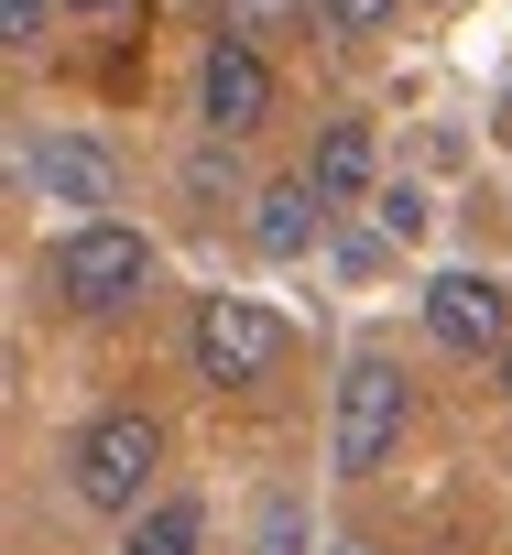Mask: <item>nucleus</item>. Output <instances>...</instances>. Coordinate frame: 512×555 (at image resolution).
<instances>
[{
    "mask_svg": "<svg viewBox=\"0 0 512 555\" xmlns=\"http://www.w3.org/2000/svg\"><path fill=\"white\" fill-rule=\"evenodd\" d=\"M23 175H34L44 207H77V229L120 207V153L88 142V131H34V142H23Z\"/></svg>",
    "mask_w": 512,
    "mask_h": 555,
    "instance_id": "423d86ee",
    "label": "nucleus"
},
{
    "mask_svg": "<svg viewBox=\"0 0 512 555\" xmlns=\"http://www.w3.org/2000/svg\"><path fill=\"white\" fill-rule=\"evenodd\" d=\"M425 338L447 360H512V295L490 272H436L425 284Z\"/></svg>",
    "mask_w": 512,
    "mask_h": 555,
    "instance_id": "0eeeda50",
    "label": "nucleus"
},
{
    "mask_svg": "<svg viewBox=\"0 0 512 555\" xmlns=\"http://www.w3.org/2000/svg\"><path fill=\"white\" fill-rule=\"evenodd\" d=\"M404 436H414V382H404V360L360 349V360L338 371V414H328V468H338V479H382V468L404 457Z\"/></svg>",
    "mask_w": 512,
    "mask_h": 555,
    "instance_id": "7ed1b4c3",
    "label": "nucleus"
},
{
    "mask_svg": "<svg viewBox=\"0 0 512 555\" xmlns=\"http://www.w3.org/2000/svg\"><path fill=\"white\" fill-rule=\"evenodd\" d=\"M120 555H207V501L196 490H164L142 522H120Z\"/></svg>",
    "mask_w": 512,
    "mask_h": 555,
    "instance_id": "9b49d317",
    "label": "nucleus"
},
{
    "mask_svg": "<svg viewBox=\"0 0 512 555\" xmlns=\"http://www.w3.org/2000/svg\"><path fill=\"white\" fill-rule=\"evenodd\" d=\"M164 457H175L164 414L110 403V414H88V425L66 436V501L99 512V522H142V512L164 501Z\"/></svg>",
    "mask_w": 512,
    "mask_h": 555,
    "instance_id": "f257e3e1",
    "label": "nucleus"
},
{
    "mask_svg": "<svg viewBox=\"0 0 512 555\" xmlns=\"http://www.w3.org/2000/svg\"><path fill=\"white\" fill-rule=\"evenodd\" d=\"M317 196H328V218L338 207H360V196H382V142H371V120H317V142H306V164H295Z\"/></svg>",
    "mask_w": 512,
    "mask_h": 555,
    "instance_id": "6e6552de",
    "label": "nucleus"
},
{
    "mask_svg": "<svg viewBox=\"0 0 512 555\" xmlns=\"http://www.w3.org/2000/svg\"><path fill=\"white\" fill-rule=\"evenodd\" d=\"M447 12H469V0H447Z\"/></svg>",
    "mask_w": 512,
    "mask_h": 555,
    "instance_id": "f3484780",
    "label": "nucleus"
},
{
    "mask_svg": "<svg viewBox=\"0 0 512 555\" xmlns=\"http://www.w3.org/2000/svg\"><path fill=\"white\" fill-rule=\"evenodd\" d=\"M393 23H404V0H317V34H328V44H349V55H360V44H382Z\"/></svg>",
    "mask_w": 512,
    "mask_h": 555,
    "instance_id": "f8f14e48",
    "label": "nucleus"
},
{
    "mask_svg": "<svg viewBox=\"0 0 512 555\" xmlns=\"http://www.w3.org/2000/svg\"><path fill=\"white\" fill-rule=\"evenodd\" d=\"M185 360H196L207 392H263V382H284L295 327H284L263 295H196V317H185Z\"/></svg>",
    "mask_w": 512,
    "mask_h": 555,
    "instance_id": "20e7f679",
    "label": "nucleus"
},
{
    "mask_svg": "<svg viewBox=\"0 0 512 555\" xmlns=\"http://www.w3.org/2000/svg\"><path fill=\"white\" fill-rule=\"evenodd\" d=\"M44 23H55V0H0V44L12 55H44Z\"/></svg>",
    "mask_w": 512,
    "mask_h": 555,
    "instance_id": "ddd939ff",
    "label": "nucleus"
},
{
    "mask_svg": "<svg viewBox=\"0 0 512 555\" xmlns=\"http://www.w3.org/2000/svg\"><path fill=\"white\" fill-rule=\"evenodd\" d=\"M273 109H284L273 55H263V44L207 34V55H196V131H207V142H263V131H273Z\"/></svg>",
    "mask_w": 512,
    "mask_h": 555,
    "instance_id": "39448f33",
    "label": "nucleus"
},
{
    "mask_svg": "<svg viewBox=\"0 0 512 555\" xmlns=\"http://www.w3.org/2000/svg\"><path fill=\"white\" fill-rule=\"evenodd\" d=\"M501 382H512V360H501Z\"/></svg>",
    "mask_w": 512,
    "mask_h": 555,
    "instance_id": "a211bd4d",
    "label": "nucleus"
},
{
    "mask_svg": "<svg viewBox=\"0 0 512 555\" xmlns=\"http://www.w3.org/2000/svg\"><path fill=\"white\" fill-rule=\"evenodd\" d=\"M490 131H501V142H512V88H501V109H490Z\"/></svg>",
    "mask_w": 512,
    "mask_h": 555,
    "instance_id": "dca6fc26",
    "label": "nucleus"
},
{
    "mask_svg": "<svg viewBox=\"0 0 512 555\" xmlns=\"http://www.w3.org/2000/svg\"><path fill=\"white\" fill-rule=\"evenodd\" d=\"M153 272H164V250H153V229H131V218H88V229H55L44 240V295L66 306V317H131L142 295H153Z\"/></svg>",
    "mask_w": 512,
    "mask_h": 555,
    "instance_id": "f03ea898",
    "label": "nucleus"
},
{
    "mask_svg": "<svg viewBox=\"0 0 512 555\" xmlns=\"http://www.w3.org/2000/svg\"><path fill=\"white\" fill-rule=\"evenodd\" d=\"M55 12H66V23H131L142 0H55Z\"/></svg>",
    "mask_w": 512,
    "mask_h": 555,
    "instance_id": "2eb2a0df",
    "label": "nucleus"
},
{
    "mask_svg": "<svg viewBox=\"0 0 512 555\" xmlns=\"http://www.w3.org/2000/svg\"><path fill=\"white\" fill-rule=\"evenodd\" d=\"M240 229H251V250H263V261H306V250L328 240V196H317L306 175H263Z\"/></svg>",
    "mask_w": 512,
    "mask_h": 555,
    "instance_id": "1a4fd4ad",
    "label": "nucleus"
},
{
    "mask_svg": "<svg viewBox=\"0 0 512 555\" xmlns=\"http://www.w3.org/2000/svg\"><path fill=\"white\" fill-rule=\"evenodd\" d=\"M306 23H317V0H207V34H229V44H306Z\"/></svg>",
    "mask_w": 512,
    "mask_h": 555,
    "instance_id": "9d476101",
    "label": "nucleus"
},
{
    "mask_svg": "<svg viewBox=\"0 0 512 555\" xmlns=\"http://www.w3.org/2000/svg\"><path fill=\"white\" fill-rule=\"evenodd\" d=\"M371 218H382V240H414V229H425V196H414V185H382Z\"/></svg>",
    "mask_w": 512,
    "mask_h": 555,
    "instance_id": "4468645a",
    "label": "nucleus"
}]
</instances>
